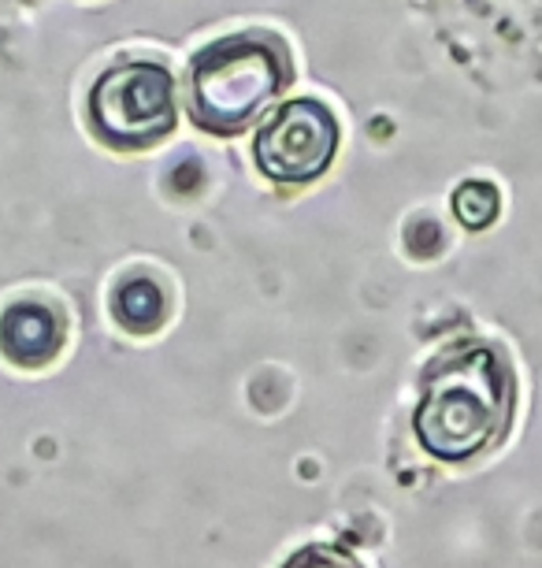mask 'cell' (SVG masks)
I'll return each instance as SVG.
<instances>
[{
	"label": "cell",
	"instance_id": "6da1fadb",
	"mask_svg": "<svg viewBox=\"0 0 542 568\" xmlns=\"http://www.w3.org/2000/svg\"><path fill=\"white\" fill-rule=\"evenodd\" d=\"M517 372L494 342H457L423 368L420 405L412 413L417 443L434 460H464L494 449L513 427Z\"/></svg>",
	"mask_w": 542,
	"mask_h": 568
},
{
	"label": "cell",
	"instance_id": "7a4b0ae2",
	"mask_svg": "<svg viewBox=\"0 0 542 568\" xmlns=\"http://www.w3.org/2000/svg\"><path fill=\"white\" fill-rule=\"evenodd\" d=\"M290 63L275 38L235 34L197 52L190 68V115L208 134H238L279 98Z\"/></svg>",
	"mask_w": 542,
	"mask_h": 568
},
{
	"label": "cell",
	"instance_id": "3957f363",
	"mask_svg": "<svg viewBox=\"0 0 542 568\" xmlns=\"http://www.w3.org/2000/svg\"><path fill=\"white\" fill-rule=\"evenodd\" d=\"M90 120L112 145H153L175 126V82L161 63H120L90 93Z\"/></svg>",
	"mask_w": 542,
	"mask_h": 568
},
{
	"label": "cell",
	"instance_id": "277c9868",
	"mask_svg": "<svg viewBox=\"0 0 542 568\" xmlns=\"http://www.w3.org/2000/svg\"><path fill=\"white\" fill-rule=\"evenodd\" d=\"M342 142L335 112L320 101H290L257 131L253 160L272 182L301 186L320 179Z\"/></svg>",
	"mask_w": 542,
	"mask_h": 568
},
{
	"label": "cell",
	"instance_id": "5b68a950",
	"mask_svg": "<svg viewBox=\"0 0 542 568\" xmlns=\"http://www.w3.org/2000/svg\"><path fill=\"white\" fill-rule=\"evenodd\" d=\"M60 316L41 302H16L0 316V349H4L8 361L23 364V368L49 364L60 353Z\"/></svg>",
	"mask_w": 542,
	"mask_h": 568
},
{
	"label": "cell",
	"instance_id": "8992f818",
	"mask_svg": "<svg viewBox=\"0 0 542 568\" xmlns=\"http://www.w3.org/2000/svg\"><path fill=\"white\" fill-rule=\"evenodd\" d=\"M112 308H115V320L126 327V331H156L164 324V294L153 278H126V283L115 291L112 297Z\"/></svg>",
	"mask_w": 542,
	"mask_h": 568
},
{
	"label": "cell",
	"instance_id": "52a82bcc",
	"mask_svg": "<svg viewBox=\"0 0 542 568\" xmlns=\"http://www.w3.org/2000/svg\"><path fill=\"white\" fill-rule=\"evenodd\" d=\"M453 216L469 231H483L498 220V190L491 182H464L453 194Z\"/></svg>",
	"mask_w": 542,
	"mask_h": 568
},
{
	"label": "cell",
	"instance_id": "ba28073f",
	"mask_svg": "<svg viewBox=\"0 0 542 568\" xmlns=\"http://www.w3.org/2000/svg\"><path fill=\"white\" fill-rule=\"evenodd\" d=\"M283 568H365L357 561L346 546H327V542H313V546H301L286 557Z\"/></svg>",
	"mask_w": 542,
	"mask_h": 568
}]
</instances>
